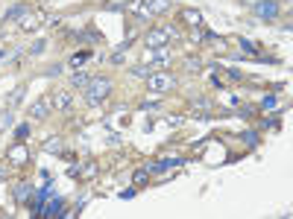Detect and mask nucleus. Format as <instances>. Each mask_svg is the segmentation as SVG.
Wrapping results in <instances>:
<instances>
[{
  "mask_svg": "<svg viewBox=\"0 0 293 219\" xmlns=\"http://www.w3.org/2000/svg\"><path fill=\"white\" fill-rule=\"evenodd\" d=\"M12 196H15V202H18V205H26V202H29V196H32V184L18 181V184L12 187Z\"/></svg>",
  "mask_w": 293,
  "mask_h": 219,
  "instance_id": "8",
  "label": "nucleus"
},
{
  "mask_svg": "<svg viewBox=\"0 0 293 219\" xmlns=\"http://www.w3.org/2000/svg\"><path fill=\"white\" fill-rule=\"evenodd\" d=\"M21 97H23V88H18V91L9 97V105H18V102H21Z\"/></svg>",
  "mask_w": 293,
  "mask_h": 219,
  "instance_id": "24",
  "label": "nucleus"
},
{
  "mask_svg": "<svg viewBox=\"0 0 293 219\" xmlns=\"http://www.w3.org/2000/svg\"><path fill=\"white\" fill-rule=\"evenodd\" d=\"M15 138H18V140H26V138H29V123H18V126H15Z\"/></svg>",
  "mask_w": 293,
  "mask_h": 219,
  "instance_id": "14",
  "label": "nucleus"
},
{
  "mask_svg": "<svg viewBox=\"0 0 293 219\" xmlns=\"http://www.w3.org/2000/svg\"><path fill=\"white\" fill-rule=\"evenodd\" d=\"M0 59H6V50H0Z\"/></svg>",
  "mask_w": 293,
  "mask_h": 219,
  "instance_id": "31",
  "label": "nucleus"
},
{
  "mask_svg": "<svg viewBox=\"0 0 293 219\" xmlns=\"http://www.w3.org/2000/svg\"><path fill=\"white\" fill-rule=\"evenodd\" d=\"M147 181H150V173H147V170H135V173H132V184H135V187H144Z\"/></svg>",
  "mask_w": 293,
  "mask_h": 219,
  "instance_id": "12",
  "label": "nucleus"
},
{
  "mask_svg": "<svg viewBox=\"0 0 293 219\" xmlns=\"http://www.w3.org/2000/svg\"><path fill=\"white\" fill-rule=\"evenodd\" d=\"M6 158H9V164H15V167L29 164V149H26V143H23V140L12 143V146H9V152H6Z\"/></svg>",
  "mask_w": 293,
  "mask_h": 219,
  "instance_id": "5",
  "label": "nucleus"
},
{
  "mask_svg": "<svg viewBox=\"0 0 293 219\" xmlns=\"http://www.w3.org/2000/svg\"><path fill=\"white\" fill-rule=\"evenodd\" d=\"M91 56H94V50H82V53H76V56H73V61H70V64H73V67H79V64H82L85 59H91Z\"/></svg>",
  "mask_w": 293,
  "mask_h": 219,
  "instance_id": "15",
  "label": "nucleus"
},
{
  "mask_svg": "<svg viewBox=\"0 0 293 219\" xmlns=\"http://www.w3.org/2000/svg\"><path fill=\"white\" fill-rule=\"evenodd\" d=\"M176 35V29H170V26H156V29H150L147 35H144V47H150V50H158V47H167V41Z\"/></svg>",
  "mask_w": 293,
  "mask_h": 219,
  "instance_id": "2",
  "label": "nucleus"
},
{
  "mask_svg": "<svg viewBox=\"0 0 293 219\" xmlns=\"http://www.w3.org/2000/svg\"><path fill=\"white\" fill-rule=\"evenodd\" d=\"M182 18L188 20V26H194V29H200L203 26V12L200 9H185L182 12Z\"/></svg>",
  "mask_w": 293,
  "mask_h": 219,
  "instance_id": "9",
  "label": "nucleus"
},
{
  "mask_svg": "<svg viewBox=\"0 0 293 219\" xmlns=\"http://www.w3.org/2000/svg\"><path fill=\"white\" fill-rule=\"evenodd\" d=\"M18 26H21V29H26V32H29V29H35V26H38V23H35V20H32V18H23V15H21V18H18Z\"/></svg>",
  "mask_w": 293,
  "mask_h": 219,
  "instance_id": "17",
  "label": "nucleus"
},
{
  "mask_svg": "<svg viewBox=\"0 0 293 219\" xmlns=\"http://www.w3.org/2000/svg\"><path fill=\"white\" fill-rule=\"evenodd\" d=\"M238 44H241V47H244L249 56H255V47H252V41H247V38H238Z\"/></svg>",
  "mask_w": 293,
  "mask_h": 219,
  "instance_id": "23",
  "label": "nucleus"
},
{
  "mask_svg": "<svg viewBox=\"0 0 293 219\" xmlns=\"http://www.w3.org/2000/svg\"><path fill=\"white\" fill-rule=\"evenodd\" d=\"M88 82H91V73H85V70L70 73V88H85Z\"/></svg>",
  "mask_w": 293,
  "mask_h": 219,
  "instance_id": "10",
  "label": "nucleus"
},
{
  "mask_svg": "<svg viewBox=\"0 0 293 219\" xmlns=\"http://www.w3.org/2000/svg\"><path fill=\"white\" fill-rule=\"evenodd\" d=\"M44 50H47V41H44V38H38V41H35V44L29 47V53H32V56H41Z\"/></svg>",
  "mask_w": 293,
  "mask_h": 219,
  "instance_id": "18",
  "label": "nucleus"
},
{
  "mask_svg": "<svg viewBox=\"0 0 293 219\" xmlns=\"http://www.w3.org/2000/svg\"><path fill=\"white\" fill-rule=\"evenodd\" d=\"M173 85H176V79H173L170 73H150V76H147V88H150L153 94H167Z\"/></svg>",
  "mask_w": 293,
  "mask_h": 219,
  "instance_id": "4",
  "label": "nucleus"
},
{
  "mask_svg": "<svg viewBox=\"0 0 293 219\" xmlns=\"http://www.w3.org/2000/svg\"><path fill=\"white\" fill-rule=\"evenodd\" d=\"M261 126H264V129H279V120H276V117H270V120H264Z\"/></svg>",
  "mask_w": 293,
  "mask_h": 219,
  "instance_id": "29",
  "label": "nucleus"
},
{
  "mask_svg": "<svg viewBox=\"0 0 293 219\" xmlns=\"http://www.w3.org/2000/svg\"><path fill=\"white\" fill-rule=\"evenodd\" d=\"M21 15H26V6H23V3H15V6H12L6 15H3V23H6V20H15V18H21Z\"/></svg>",
  "mask_w": 293,
  "mask_h": 219,
  "instance_id": "11",
  "label": "nucleus"
},
{
  "mask_svg": "<svg viewBox=\"0 0 293 219\" xmlns=\"http://www.w3.org/2000/svg\"><path fill=\"white\" fill-rule=\"evenodd\" d=\"M276 102H279V100H276V97H273V94H270V97H264V100H261V105H264V108H273V105H276Z\"/></svg>",
  "mask_w": 293,
  "mask_h": 219,
  "instance_id": "26",
  "label": "nucleus"
},
{
  "mask_svg": "<svg viewBox=\"0 0 293 219\" xmlns=\"http://www.w3.org/2000/svg\"><path fill=\"white\" fill-rule=\"evenodd\" d=\"M112 88H114V82H112L109 76H91V82L85 85V100H88V105H100V102L112 94Z\"/></svg>",
  "mask_w": 293,
  "mask_h": 219,
  "instance_id": "1",
  "label": "nucleus"
},
{
  "mask_svg": "<svg viewBox=\"0 0 293 219\" xmlns=\"http://www.w3.org/2000/svg\"><path fill=\"white\" fill-rule=\"evenodd\" d=\"M50 105L59 108V111H70V108H73V94H68V91H53Z\"/></svg>",
  "mask_w": 293,
  "mask_h": 219,
  "instance_id": "7",
  "label": "nucleus"
},
{
  "mask_svg": "<svg viewBox=\"0 0 293 219\" xmlns=\"http://www.w3.org/2000/svg\"><path fill=\"white\" fill-rule=\"evenodd\" d=\"M50 100L47 97H41V100H35L32 105H29V111H26V117H32V120H47V114H50Z\"/></svg>",
  "mask_w": 293,
  "mask_h": 219,
  "instance_id": "6",
  "label": "nucleus"
},
{
  "mask_svg": "<svg viewBox=\"0 0 293 219\" xmlns=\"http://www.w3.org/2000/svg\"><path fill=\"white\" fill-rule=\"evenodd\" d=\"M44 73H47V76H59V73H62V64H53V67H47Z\"/></svg>",
  "mask_w": 293,
  "mask_h": 219,
  "instance_id": "27",
  "label": "nucleus"
},
{
  "mask_svg": "<svg viewBox=\"0 0 293 219\" xmlns=\"http://www.w3.org/2000/svg\"><path fill=\"white\" fill-rule=\"evenodd\" d=\"M170 9V0H150V12L153 15H161V12H167Z\"/></svg>",
  "mask_w": 293,
  "mask_h": 219,
  "instance_id": "13",
  "label": "nucleus"
},
{
  "mask_svg": "<svg viewBox=\"0 0 293 219\" xmlns=\"http://www.w3.org/2000/svg\"><path fill=\"white\" fill-rule=\"evenodd\" d=\"M59 208H62V199H53L50 208H41V214H50V217H53V214H59Z\"/></svg>",
  "mask_w": 293,
  "mask_h": 219,
  "instance_id": "22",
  "label": "nucleus"
},
{
  "mask_svg": "<svg viewBox=\"0 0 293 219\" xmlns=\"http://www.w3.org/2000/svg\"><path fill=\"white\" fill-rule=\"evenodd\" d=\"M241 138L247 140V146H258V132H252V129H249V132H244Z\"/></svg>",
  "mask_w": 293,
  "mask_h": 219,
  "instance_id": "20",
  "label": "nucleus"
},
{
  "mask_svg": "<svg viewBox=\"0 0 293 219\" xmlns=\"http://www.w3.org/2000/svg\"><path fill=\"white\" fill-rule=\"evenodd\" d=\"M44 149H47V152H62V143H59V138H50V140L44 143Z\"/></svg>",
  "mask_w": 293,
  "mask_h": 219,
  "instance_id": "21",
  "label": "nucleus"
},
{
  "mask_svg": "<svg viewBox=\"0 0 293 219\" xmlns=\"http://www.w3.org/2000/svg\"><path fill=\"white\" fill-rule=\"evenodd\" d=\"M185 67H188V70H191V73H197V70H200V67H203V61H200V59H197V56H188V59H185Z\"/></svg>",
  "mask_w": 293,
  "mask_h": 219,
  "instance_id": "16",
  "label": "nucleus"
},
{
  "mask_svg": "<svg viewBox=\"0 0 293 219\" xmlns=\"http://www.w3.org/2000/svg\"><path fill=\"white\" fill-rule=\"evenodd\" d=\"M6 126H12V114H9V111L0 114V129H6Z\"/></svg>",
  "mask_w": 293,
  "mask_h": 219,
  "instance_id": "25",
  "label": "nucleus"
},
{
  "mask_svg": "<svg viewBox=\"0 0 293 219\" xmlns=\"http://www.w3.org/2000/svg\"><path fill=\"white\" fill-rule=\"evenodd\" d=\"M132 76L147 79V76H150V67H147V64H135V67H132Z\"/></svg>",
  "mask_w": 293,
  "mask_h": 219,
  "instance_id": "19",
  "label": "nucleus"
},
{
  "mask_svg": "<svg viewBox=\"0 0 293 219\" xmlns=\"http://www.w3.org/2000/svg\"><path fill=\"white\" fill-rule=\"evenodd\" d=\"M141 108H144V111H150V108H158V100H147V102H141Z\"/></svg>",
  "mask_w": 293,
  "mask_h": 219,
  "instance_id": "28",
  "label": "nucleus"
},
{
  "mask_svg": "<svg viewBox=\"0 0 293 219\" xmlns=\"http://www.w3.org/2000/svg\"><path fill=\"white\" fill-rule=\"evenodd\" d=\"M252 12L261 20H276L282 15V3L279 0H258V3H252Z\"/></svg>",
  "mask_w": 293,
  "mask_h": 219,
  "instance_id": "3",
  "label": "nucleus"
},
{
  "mask_svg": "<svg viewBox=\"0 0 293 219\" xmlns=\"http://www.w3.org/2000/svg\"><path fill=\"white\" fill-rule=\"evenodd\" d=\"M3 179H9V167H0V181Z\"/></svg>",
  "mask_w": 293,
  "mask_h": 219,
  "instance_id": "30",
  "label": "nucleus"
}]
</instances>
